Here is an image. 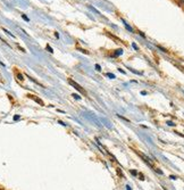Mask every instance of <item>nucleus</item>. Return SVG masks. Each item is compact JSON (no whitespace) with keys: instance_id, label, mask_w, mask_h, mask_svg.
Instances as JSON below:
<instances>
[{"instance_id":"1","label":"nucleus","mask_w":184,"mask_h":190,"mask_svg":"<svg viewBox=\"0 0 184 190\" xmlns=\"http://www.w3.org/2000/svg\"><path fill=\"white\" fill-rule=\"evenodd\" d=\"M68 82H69V83H71V84H72V86H73V87L75 88V89H77V90H79L80 92H82V94H85V90H84L83 88H81V86H80V84H77V83H76V82H75L74 80L69 79V80H68Z\"/></svg>"},{"instance_id":"2","label":"nucleus","mask_w":184,"mask_h":190,"mask_svg":"<svg viewBox=\"0 0 184 190\" xmlns=\"http://www.w3.org/2000/svg\"><path fill=\"white\" fill-rule=\"evenodd\" d=\"M179 5L181 7H184V0H179Z\"/></svg>"},{"instance_id":"3","label":"nucleus","mask_w":184,"mask_h":190,"mask_svg":"<svg viewBox=\"0 0 184 190\" xmlns=\"http://www.w3.org/2000/svg\"><path fill=\"white\" fill-rule=\"evenodd\" d=\"M47 48H48V50H49V51H50V53H52V49H51V48H50V47H49V46H48V47H47Z\"/></svg>"},{"instance_id":"4","label":"nucleus","mask_w":184,"mask_h":190,"mask_svg":"<svg viewBox=\"0 0 184 190\" xmlns=\"http://www.w3.org/2000/svg\"><path fill=\"white\" fill-rule=\"evenodd\" d=\"M95 68H97V69H98V71H100V69H101V68H100V66H99V65H97V66H95Z\"/></svg>"},{"instance_id":"5","label":"nucleus","mask_w":184,"mask_h":190,"mask_svg":"<svg viewBox=\"0 0 184 190\" xmlns=\"http://www.w3.org/2000/svg\"><path fill=\"white\" fill-rule=\"evenodd\" d=\"M23 18H24V20H26V21H29V18H28L25 15H23Z\"/></svg>"}]
</instances>
